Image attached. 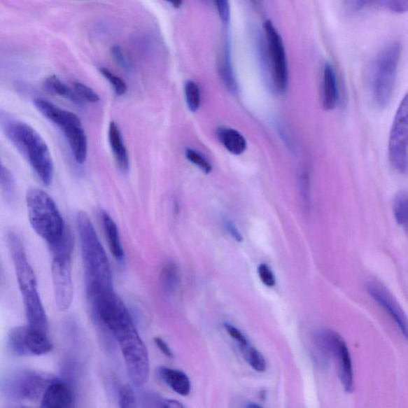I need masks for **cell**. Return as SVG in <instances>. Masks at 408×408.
Here are the masks:
<instances>
[{"mask_svg": "<svg viewBox=\"0 0 408 408\" xmlns=\"http://www.w3.org/2000/svg\"><path fill=\"white\" fill-rule=\"evenodd\" d=\"M243 353L247 363L253 370L258 372H265L267 370V362L263 355L257 349L247 344L246 346L240 349Z\"/></svg>", "mask_w": 408, "mask_h": 408, "instance_id": "cell-24", "label": "cell"}, {"mask_svg": "<svg viewBox=\"0 0 408 408\" xmlns=\"http://www.w3.org/2000/svg\"><path fill=\"white\" fill-rule=\"evenodd\" d=\"M162 281L164 289L171 292L176 289V287L179 283L180 272L179 269L175 263H168L162 269V274H160Z\"/></svg>", "mask_w": 408, "mask_h": 408, "instance_id": "cell-26", "label": "cell"}, {"mask_svg": "<svg viewBox=\"0 0 408 408\" xmlns=\"http://www.w3.org/2000/svg\"><path fill=\"white\" fill-rule=\"evenodd\" d=\"M108 141L119 168L122 171H127L129 167V154L116 122H112L109 124Z\"/></svg>", "mask_w": 408, "mask_h": 408, "instance_id": "cell-20", "label": "cell"}, {"mask_svg": "<svg viewBox=\"0 0 408 408\" xmlns=\"http://www.w3.org/2000/svg\"><path fill=\"white\" fill-rule=\"evenodd\" d=\"M34 104L44 118L62 131L71 148L74 159L78 163L83 164L87 157L88 141L81 120L76 114L43 99H34Z\"/></svg>", "mask_w": 408, "mask_h": 408, "instance_id": "cell-7", "label": "cell"}, {"mask_svg": "<svg viewBox=\"0 0 408 408\" xmlns=\"http://www.w3.org/2000/svg\"><path fill=\"white\" fill-rule=\"evenodd\" d=\"M258 45L262 65L269 83L275 90L284 92L289 81L288 61L283 38L271 20L264 22Z\"/></svg>", "mask_w": 408, "mask_h": 408, "instance_id": "cell-6", "label": "cell"}, {"mask_svg": "<svg viewBox=\"0 0 408 408\" xmlns=\"http://www.w3.org/2000/svg\"><path fill=\"white\" fill-rule=\"evenodd\" d=\"M258 274L262 283L268 287H274L276 285L275 276L271 268L265 263L260 264L258 267Z\"/></svg>", "mask_w": 408, "mask_h": 408, "instance_id": "cell-32", "label": "cell"}, {"mask_svg": "<svg viewBox=\"0 0 408 408\" xmlns=\"http://www.w3.org/2000/svg\"><path fill=\"white\" fill-rule=\"evenodd\" d=\"M8 242L17 283L24 302L27 325L48 333V316L38 290L36 273L29 262L24 242L14 232L8 234Z\"/></svg>", "mask_w": 408, "mask_h": 408, "instance_id": "cell-3", "label": "cell"}, {"mask_svg": "<svg viewBox=\"0 0 408 408\" xmlns=\"http://www.w3.org/2000/svg\"><path fill=\"white\" fill-rule=\"evenodd\" d=\"M408 101L405 96L395 114L388 145L389 157L394 169L407 171Z\"/></svg>", "mask_w": 408, "mask_h": 408, "instance_id": "cell-12", "label": "cell"}, {"mask_svg": "<svg viewBox=\"0 0 408 408\" xmlns=\"http://www.w3.org/2000/svg\"><path fill=\"white\" fill-rule=\"evenodd\" d=\"M325 346L336 356L340 365L341 380L344 391L348 393L354 390V376L351 356L343 339L337 333H325Z\"/></svg>", "mask_w": 408, "mask_h": 408, "instance_id": "cell-13", "label": "cell"}, {"mask_svg": "<svg viewBox=\"0 0 408 408\" xmlns=\"http://www.w3.org/2000/svg\"><path fill=\"white\" fill-rule=\"evenodd\" d=\"M367 292H369L373 300L380 304L385 311L390 314L395 323L398 324L401 332L407 338V330L405 315L398 304L394 302L393 297L388 295L386 291L374 285L367 287Z\"/></svg>", "mask_w": 408, "mask_h": 408, "instance_id": "cell-16", "label": "cell"}, {"mask_svg": "<svg viewBox=\"0 0 408 408\" xmlns=\"http://www.w3.org/2000/svg\"><path fill=\"white\" fill-rule=\"evenodd\" d=\"M224 328L230 337H232L235 342L239 344L240 349H242L249 344V342L247 341L246 337L244 335V333L241 332L237 327L231 324L226 323L224 325Z\"/></svg>", "mask_w": 408, "mask_h": 408, "instance_id": "cell-33", "label": "cell"}, {"mask_svg": "<svg viewBox=\"0 0 408 408\" xmlns=\"http://www.w3.org/2000/svg\"><path fill=\"white\" fill-rule=\"evenodd\" d=\"M185 157L192 164L197 165L200 170H202L205 174H211L212 165L202 154L194 150L192 148L185 149Z\"/></svg>", "mask_w": 408, "mask_h": 408, "instance_id": "cell-29", "label": "cell"}, {"mask_svg": "<svg viewBox=\"0 0 408 408\" xmlns=\"http://www.w3.org/2000/svg\"><path fill=\"white\" fill-rule=\"evenodd\" d=\"M112 55L114 60L116 61L118 64H119L120 66H122L123 68H128L127 60H126L122 49H120L118 45H114L112 49Z\"/></svg>", "mask_w": 408, "mask_h": 408, "instance_id": "cell-36", "label": "cell"}, {"mask_svg": "<svg viewBox=\"0 0 408 408\" xmlns=\"http://www.w3.org/2000/svg\"><path fill=\"white\" fill-rule=\"evenodd\" d=\"M218 15L223 24H228L231 18V6L229 0H215Z\"/></svg>", "mask_w": 408, "mask_h": 408, "instance_id": "cell-34", "label": "cell"}, {"mask_svg": "<svg viewBox=\"0 0 408 408\" xmlns=\"http://www.w3.org/2000/svg\"><path fill=\"white\" fill-rule=\"evenodd\" d=\"M158 374L162 380L174 392L182 396L190 395L192 391V384L190 379L185 372L170 369V367H160L158 369Z\"/></svg>", "mask_w": 408, "mask_h": 408, "instance_id": "cell-18", "label": "cell"}, {"mask_svg": "<svg viewBox=\"0 0 408 408\" xmlns=\"http://www.w3.org/2000/svg\"><path fill=\"white\" fill-rule=\"evenodd\" d=\"M349 13H356L369 9H381L403 14L408 9V0H343Z\"/></svg>", "mask_w": 408, "mask_h": 408, "instance_id": "cell-15", "label": "cell"}, {"mask_svg": "<svg viewBox=\"0 0 408 408\" xmlns=\"http://www.w3.org/2000/svg\"><path fill=\"white\" fill-rule=\"evenodd\" d=\"M224 227H225L227 232L232 235L235 241L241 243L244 240L242 234L240 233L237 226L231 220H226L224 221Z\"/></svg>", "mask_w": 408, "mask_h": 408, "instance_id": "cell-35", "label": "cell"}, {"mask_svg": "<svg viewBox=\"0 0 408 408\" xmlns=\"http://www.w3.org/2000/svg\"><path fill=\"white\" fill-rule=\"evenodd\" d=\"M401 45L390 43L377 57L372 70V90L375 100L385 107L392 99L401 57Z\"/></svg>", "mask_w": 408, "mask_h": 408, "instance_id": "cell-8", "label": "cell"}, {"mask_svg": "<svg viewBox=\"0 0 408 408\" xmlns=\"http://www.w3.org/2000/svg\"><path fill=\"white\" fill-rule=\"evenodd\" d=\"M393 213L396 222L400 226L407 227V195L401 192L395 197L393 205Z\"/></svg>", "mask_w": 408, "mask_h": 408, "instance_id": "cell-25", "label": "cell"}, {"mask_svg": "<svg viewBox=\"0 0 408 408\" xmlns=\"http://www.w3.org/2000/svg\"><path fill=\"white\" fill-rule=\"evenodd\" d=\"M116 338L132 384L140 388L149 377V358L145 343L138 333L132 317L115 325L111 330Z\"/></svg>", "mask_w": 408, "mask_h": 408, "instance_id": "cell-5", "label": "cell"}, {"mask_svg": "<svg viewBox=\"0 0 408 408\" xmlns=\"http://www.w3.org/2000/svg\"><path fill=\"white\" fill-rule=\"evenodd\" d=\"M218 72L225 87L232 94L238 93V83L235 78L232 62L231 43L227 38L222 53L218 57Z\"/></svg>", "mask_w": 408, "mask_h": 408, "instance_id": "cell-17", "label": "cell"}, {"mask_svg": "<svg viewBox=\"0 0 408 408\" xmlns=\"http://www.w3.org/2000/svg\"><path fill=\"white\" fill-rule=\"evenodd\" d=\"M73 395L67 384L55 377L45 388L40 407L43 408H68L72 406Z\"/></svg>", "mask_w": 408, "mask_h": 408, "instance_id": "cell-14", "label": "cell"}, {"mask_svg": "<svg viewBox=\"0 0 408 408\" xmlns=\"http://www.w3.org/2000/svg\"><path fill=\"white\" fill-rule=\"evenodd\" d=\"M185 93L189 111L192 113L197 112L201 106V94L199 85L192 81H188L185 86Z\"/></svg>", "mask_w": 408, "mask_h": 408, "instance_id": "cell-27", "label": "cell"}, {"mask_svg": "<svg viewBox=\"0 0 408 408\" xmlns=\"http://www.w3.org/2000/svg\"><path fill=\"white\" fill-rule=\"evenodd\" d=\"M1 168H2V165H1V163H0V169H1Z\"/></svg>", "mask_w": 408, "mask_h": 408, "instance_id": "cell-42", "label": "cell"}, {"mask_svg": "<svg viewBox=\"0 0 408 408\" xmlns=\"http://www.w3.org/2000/svg\"><path fill=\"white\" fill-rule=\"evenodd\" d=\"M54 378L31 370H17L0 378V393L11 400H40Z\"/></svg>", "mask_w": 408, "mask_h": 408, "instance_id": "cell-9", "label": "cell"}, {"mask_svg": "<svg viewBox=\"0 0 408 408\" xmlns=\"http://www.w3.org/2000/svg\"><path fill=\"white\" fill-rule=\"evenodd\" d=\"M339 100L337 79L335 69L330 64L324 67L323 73V102L326 111L335 108Z\"/></svg>", "mask_w": 408, "mask_h": 408, "instance_id": "cell-19", "label": "cell"}, {"mask_svg": "<svg viewBox=\"0 0 408 408\" xmlns=\"http://www.w3.org/2000/svg\"><path fill=\"white\" fill-rule=\"evenodd\" d=\"M136 404L135 394L130 385L126 384L119 391V406L122 408L134 407Z\"/></svg>", "mask_w": 408, "mask_h": 408, "instance_id": "cell-31", "label": "cell"}, {"mask_svg": "<svg viewBox=\"0 0 408 408\" xmlns=\"http://www.w3.org/2000/svg\"><path fill=\"white\" fill-rule=\"evenodd\" d=\"M160 407H167V408H182L185 407L179 401L174 400H167V399H160L158 401Z\"/></svg>", "mask_w": 408, "mask_h": 408, "instance_id": "cell-38", "label": "cell"}, {"mask_svg": "<svg viewBox=\"0 0 408 408\" xmlns=\"http://www.w3.org/2000/svg\"><path fill=\"white\" fill-rule=\"evenodd\" d=\"M252 1L254 2L255 5H257L260 0H252Z\"/></svg>", "mask_w": 408, "mask_h": 408, "instance_id": "cell-41", "label": "cell"}, {"mask_svg": "<svg viewBox=\"0 0 408 408\" xmlns=\"http://www.w3.org/2000/svg\"><path fill=\"white\" fill-rule=\"evenodd\" d=\"M154 342H155V344H156V346L160 350V352H162L163 354H164L167 356V358H174V353H172L171 349L168 346V344H167L163 340V339L160 338V337H155Z\"/></svg>", "mask_w": 408, "mask_h": 408, "instance_id": "cell-37", "label": "cell"}, {"mask_svg": "<svg viewBox=\"0 0 408 408\" xmlns=\"http://www.w3.org/2000/svg\"><path fill=\"white\" fill-rule=\"evenodd\" d=\"M0 126L6 136L24 156L44 185L53 180L54 164L43 138L31 125L0 113Z\"/></svg>", "mask_w": 408, "mask_h": 408, "instance_id": "cell-2", "label": "cell"}, {"mask_svg": "<svg viewBox=\"0 0 408 408\" xmlns=\"http://www.w3.org/2000/svg\"><path fill=\"white\" fill-rule=\"evenodd\" d=\"M99 71L102 74V76L106 78L108 82L113 85L115 93L117 95L123 96L126 94V92L128 90V86L122 78L104 67L100 68Z\"/></svg>", "mask_w": 408, "mask_h": 408, "instance_id": "cell-28", "label": "cell"}, {"mask_svg": "<svg viewBox=\"0 0 408 408\" xmlns=\"http://www.w3.org/2000/svg\"><path fill=\"white\" fill-rule=\"evenodd\" d=\"M79 234L88 300L102 293L112 291L113 276L108 257L97 237L90 216L85 211L77 214Z\"/></svg>", "mask_w": 408, "mask_h": 408, "instance_id": "cell-1", "label": "cell"}, {"mask_svg": "<svg viewBox=\"0 0 408 408\" xmlns=\"http://www.w3.org/2000/svg\"><path fill=\"white\" fill-rule=\"evenodd\" d=\"M45 87L50 93L53 94L60 96L63 99H66L69 101H71L76 104L82 105L83 101L79 99L74 91L69 88L68 86L63 83L59 78L56 76H50L45 82Z\"/></svg>", "mask_w": 408, "mask_h": 408, "instance_id": "cell-23", "label": "cell"}, {"mask_svg": "<svg viewBox=\"0 0 408 408\" xmlns=\"http://www.w3.org/2000/svg\"><path fill=\"white\" fill-rule=\"evenodd\" d=\"M101 218L109 249L118 261H122L125 254L117 224L106 211L102 212Z\"/></svg>", "mask_w": 408, "mask_h": 408, "instance_id": "cell-21", "label": "cell"}, {"mask_svg": "<svg viewBox=\"0 0 408 408\" xmlns=\"http://www.w3.org/2000/svg\"><path fill=\"white\" fill-rule=\"evenodd\" d=\"M217 136L228 152L239 156L246 151V141L238 130L232 128H220L217 130Z\"/></svg>", "mask_w": 408, "mask_h": 408, "instance_id": "cell-22", "label": "cell"}, {"mask_svg": "<svg viewBox=\"0 0 408 408\" xmlns=\"http://www.w3.org/2000/svg\"><path fill=\"white\" fill-rule=\"evenodd\" d=\"M8 344L11 352L21 356H43L52 350L48 333L32 329L27 325L11 329Z\"/></svg>", "mask_w": 408, "mask_h": 408, "instance_id": "cell-11", "label": "cell"}, {"mask_svg": "<svg viewBox=\"0 0 408 408\" xmlns=\"http://www.w3.org/2000/svg\"><path fill=\"white\" fill-rule=\"evenodd\" d=\"M247 407H260V406L255 404H250L247 405Z\"/></svg>", "mask_w": 408, "mask_h": 408, "instance_id": "cell-40", "label": "cell"}, {"mask_svg": "<svg viewBox=\"0 0 408 408\" xmlns=\"http://www.w3.org/2000/svg\"><path fill=\"white\" fill-rule=\"evenodd\" d=\"M73 90L83 102L96 103L100 100L99 96L94 90L81 83H74Z\"/></svg>", "mask_w": 408, "mask_h": 408, "instance_id": "cell-30", "label": "cell"}, {"mask_svg": "<svg viewBox=\"0 0 408 408\" xmlns=\"http://www.w3.org/2000/svg\"><path fill=\"white\" fill-rule=\"evenodd\" d=\"M26 200L31 227L52 251L62 242L68 232L59 209L54 199L42 189H29Z\"/></svg>", "mask_w": 408, "mask_h": 408, "instance_id": "cell-4", "label": "cell"}, {"mask_svg": "<svg viewBox=\"0 0 408 408\" xmlns=\"http://www.w3.org/2000/svg\"><path fill=\"white\" fill-rule=\"evenodd\" d=\"M166 2L169 3L174 8H180L183 5V0H165Z\"/></svg>", "mask_w": 408, "mask_h": 408, "instance_id": "cell-39", "label": "cell"}, {"mask_svg": "<svg viewBox=\"0 0 408 408\" xmlns=\"http://www.w3.org/2000/svg\"><path fill=\"white\" fill-rule=\"evenodd\" d=\"M73 247H66L53 253L51 265L54 295L57 308L66 311L73 300V286L71 273V254Z\"/></svg>", "mask_w": 408, "mask_h": 408, "instance_id": "cell-10", "label": "cell"}]
</instances>
